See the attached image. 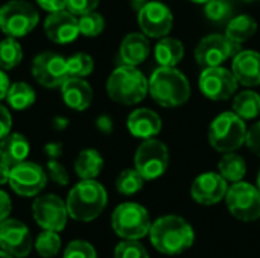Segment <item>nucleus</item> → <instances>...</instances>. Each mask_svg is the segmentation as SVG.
<instances>
[{
	"label": "nucleus",
	"instance_id": "1",
	"mask_svg": "<svg viewBox=\"0 0 260 258\" xmlns=\"http://www.w3.org/2000/svg\"><path fill=\"white\" fill-rule=\"evenodd\" d=\"M148 236L152 246L165 255H178L187 251L195 242L190 224L175 214L158 217L151 224Z\"/></svg>",
	"mask_w": 260,
	"mask_h": 258
},
{
	"label": "nucleus",
	"instance_id": "2",
	"mask_svg": "<svg viewBox=\"0 0 260 258\" xmlns=\"http://www.w3.org/2000/svg\"><path fill=\"white\" fill-rule=\"evenodd\" d=\"M149 94L163 108H177L190 99V84L177 67H158L149 79Z\"/></svg>",
	"mask_w": 260,
	"mask_h": 258
},
{
	"label": "nucleus",
	"instance_id": "3",
	"mask_svg": "<svg viewBox=\"0 0 260 258\" xmlns=\"http://www.w3.org/2000/svg\"><path fill=\"white\" fill-rule=\"evenodd\" d=\"M108 195L105 187L96 179H81L67 196L69 216L78 222L94 220L107 207Z\"/></svg>",
	"mask_w": 260,
	"mask_h": 258
},
{
	"label": "nucleus",
	"instance_id": "4",
	"mask_svg": "<svg viewBox=\"0 0 260 258\" xmlns=\"http://www.w3.org/2000/svg\"><path fill=\"white\" fill-rule=\"evenodd\" d=\"M110 99L120 105H136L149 93V79L134 65L120 64L107 79Z\"/></svg>",
	"mask_w": 260,
	"mask_h": 258
},
{
	"label": "nucleus",
	"instance_id": "5",
	"mask_svg": "<svg viewBox=\"0 0 260 258\" xmlns=\"http://www.w3.org/2000/svg\"><path fill=\"white\" fill-rule=\"evenodd\" d=\"M245 120L236 116L233 111H227L213 119L209 126V143L210 146L221 152H235L245 144L247 138Z\"/></svg>",
	"mask_w": 260,
	"mask_h": 258
},
{
	"label": "nucleus",
	"instance_id": "6",
	"mask_svg": "<svg viewBox=\"0 0 260 258\" xmlns=\"http://www.w3.org/2000/svg\"><path fill=\"white\" fill-rule=\"evenodd\" d=\"M40 21L37 8L27 0H9L0 6V30L6 36L23 38Z\"/></svg>",
	"mask_w": 260,
	"mask_h": 258
},
{
	"label": "nucleus",
	"instance_id": "7",
	"mask_svg": "<svg viewBox=\"0 0 260 258\" xmlns=\"http://www.w3.org/2000/svg\"><path fill=\"white\" fill-rule=\"evenodd\" d=\"M111 227L119 237L139 240L149 234L151 220L145 207L136 202H125L113 211Z\"/></svg>",
	"mask_w": 260,
	"mask_h": 258
},
{
	"label": "nucleus",
	"instance_id": "8",
	"mask_svg": "<svg viewBox=\"0 0 260 258\" xmlns=\"http://www.w3.org/2000/svg\"><path fill=\"white\" fill-rule=\"evenodd\" d=\"M169 167V149L157 140L148 138L137 148L134 154V169L145 178V181H154L165 175Z\"/></svg>",
	"mask_w": 260,
	"mask_h": 258
},
{
	"label": "nucleus",
	"instance_id": "9",
	"mask_svg": "<svg viewBox=\"0 0 260 258\" xmlns=\"http://www.w3.org/2000/svg\"><path fill=\"white\" fill-rule=\"evenodd\" d=\"M225 202L230 213L242 222H254L260 217V192L257 186L238 181L229 187Z\"/></svg>",
	"mask_w": 260,
	"mask_h": 258
},
{
	"label": "nucleus",
	"instance_id": "10",
	"mask_svg": "<svg viewBox=\"0 0 260 258\" xmlns=\"http://www.w3.org/2000/svg\"><path fill=\"white\" fill-rule=\"evenodd\" d=\"M242 44L232 41L227 35L212 33L204 36L195 47V61L200 67H218L242 50Z\"/></svg>",
	"mask_w": 260,
	"mask_h": 258
},
{
	"label": "nucleus",
	"instance_id": "11",
	"mask_svg": "<svg viewBox=\"0 0 260 258\" xmlns=\"http://www.w3.org/2000/svg\"><path fill=\"white\" fill-rule=\"evenodd\" d=\"M30 73L34 79L44 88H61L69 76L67 58L56 52H41L30 64Z\"/></svg>",
	"mask_w": 260,
	"mask_h": 258
},
{
	"label": "nucleus",
	"instance_id": "12",
	"mask_svg": "<svg viewBox=\"0 0 260 258\" xmlns=\"http://www.w3.org/2000/svg\"><path fill=\"white\" fill-rule=\"evenodd\" d=\"M200 90L201 93L215 102L229 100L236 94L238 90V79L235 78L233 71L218 65V67H207L200 75Z\"/></svg>",
	"mask_w": 260,
	"mask_h": 258
},
{
	"label": "nucleus",
	"instance_id": "13",
	"mask_svg": "<svg viewBox=\"0 0 260 258\" xmlns=\"http://www.w3.org/2000/svg\"><path fill=\"white\" fill-rule=\"evenodd\" d=\"M11 189L24 198L37 196L47 184V172L37 163L23 161L11 167L9 182Z\"/></svg>",
	"mask_w": 260,
	"mask_h": 258
},
{
	"label": "nucleus",
	"instance_id": "14",
	"mask_svg": "<svg viewBox=\"0 0 260 258\" xmlns=\"http://www.w3.org/2000/svg\"><path fill=\"white\" fill-rule=\"evenodd\" d=\"M32 216H34V220L43 230L59 233L64 230V227L67 224L69 211H67L66 202L59 196L43 195L34 201Z\"/></svg>",
	"mask_w": 260,
	"mask_h": 258
},
{
	"label": "nucleus",
	"instance_id": "15",
	"mask_svg": "<svg viewBox=\"0 0 260 258\" xmlns=\"http://www.w3.org/2000/svg\"><path fill=\"white\" fill-rule=\"evenodd\" d=\"M139 26L148 38H163L172 30L174 15L161 2H146L137 15Z\"/></svg>",
	"mask_w": 260,
	"mask_h": 258
},
{
	"label": "nucleus",
	"instance_id": "16",
	"mask_svg": "<svg viewBox=\"0 0 260 258\" xmlns=\"http://www.w3.org/2000/svg\"><path fill=\"white\" fill-rule=\"evenodd\" d=\"M0 248L11 257L23 258L32 249V236L24 224L6 219L0 224Z\"/></svg>",
	"mask_w": 260,
	"mask_h": 258
},
{
	"label": "nucleus",
	"instance_id": "17",
	"mask_svg": "<svg viewBox=\"0 0 260 258\" xmlns=\"http://www.w3.org/2000/svg\"><path fill=\"white\" fill-rule=\"evenodd\" d=\"M44 33L55 44L73 43L81 33L78 26V17L67 9L49 12L44 20Z\"/></svg>",
	"mask_w": 260,
	"mask_h": 258
},
{
	"label": "nucleus",
	"instance_id": "18",
	"mask_svg": "<svg viewBox=\"0 0 260 258\" xmlns=\"http://www.w3.org/2000/svg\"><path fill=\"white\" fill-rule=\"evenodd\" d=\"M227 190V181L219 172H206L195 178L190 187V195L193 201L201 205H215L225 198Z\"/></svg>",
	"mask_w": 260,
	"mask_h": 258
},
{
	"label": "nucleus",
	"instance_id": "19",
	"mask_svg": "<svg viewBox=\"0 0 260 258\" xmlns=\"http://www.w3.org/2000/svg\"><path fill=\"white\" fill-rule=\"evenodd\" d=\"M232 71L244 87L260 85V53L256 50H241L233 56Z\"/></svg>",
	"mask_w": 260,
	"mask_h": 258
},
{
	"label": "nucleus",
	"instance_id": "20",
	"mask_svg": "<svg viewBox=\"0 0 260 258\" xmlns=\"http://www.w3.org/2000/svg\"><path fill=\"white\" fill-rule=\"evenodd\" d=\"M161 119L160 116L149 108H137L126 119V128L129 134L136 138L148 140L154 138L161 131Z\"/></svg>",
	"mask_w": 260,
	"mask_h": 258
},
{
	"label": "nucleus",
	"instance_id": "21",
	"mask_svg": "<svg viewBox=\"0 0 260 258\" xmlns=\"http://www.w3.org/2000/svg\"><path fill=\"white\" fill-rule=\"evenodd\" d=\"M64 103L75 111H85L93 102V88L85 78H67L61 85Z\"/></svg>",
	"mask_w": 260,
	"mask_h": 258
},
{
	"label": "nucleus",
	"instance_id": "22",
	"mask_svg": "<svg viewBox=\"0 0 260 258\" xmlns=\"http://www.w3.org/2000/svg\"><path fill=\"white\" fill-rule=\"evenodd\" d=\"M151 53V44L148 36L142 32L128 33L119 47V59L125 65H140L143 64Z\"/></svg>",
	"mask_w": 260,
	"mask_h": 258
},
{
	"label": "nucleus",
	"instance_id": "23",
	"mask_svg": "<svg viewBox=\"0 0 260 258\" xmlns=\"http://www.w3.org/2000/svg\"><path fill=\"white\" fill-rule=\"evenodd\" d=\"M30 144L27 138L20 132H9L0 140V160L9 167H14L29 157Z\"/></svg>",
	"mask_w": 260,
	"mask_h": 258
},
{
	"label": "nucleus",
	"instance_id": "24",
	"mask_svg": "<svg viewBox=\"0 0 260 258\" xmlns=\"http://www.w3.org/2000/svg\"><path fill=\"white\" fill-rule=\"evenodd\" d=\"M154 55L160 67H177L184 56V46L177 38L163 36L155 44Z\"/></svg>",
	"mask_w": 260,
	"mask_h": 258
},
{
	"label": "nucleus",
	"instance_id": "25",
	"mask_svg": "<svg viewBox=\"0 0 260 258\" xmlns=\"http://www.w3.org/2000/svg\"><path fill=\"white\" fill-rule=\"evenodd\" d=\"M104 169V158L96 149H84L75 160V172L81 179H94Z\"/></svg>",
	"mask_w": 260,
	"mask_h": 258
},
{
	"label": "nucleus",
	"instance_id": "26",
	"mask_svg": "<svg viewBox=\"0 0 260 258\" xmlns=\"http://www.w3.org/2000/svg\"><path fill=\"white\" fill-rule=\"evenodd\" d=\"M5 100L12 109L24 111L35 103L37 94H35V90L27 82L17 81V82H12L9 85Z\"/></svg>",
	"mask_w": 260,
	"mask_h": 258
},
{
	"label": "nucleus",
	"instance_id": "27",
	"mask_svg": "<svg viewBox=\"0 0 260 258\" xmlns=\"http://www.w3.org/2000/svg\"><path fill=\"white\" fill-rule=\"evenodd\" d=\"M232 111L244 120H253L260 114V94L253 90H244L233 97Z\"/></svg>",
	"mask_w": 260,
	"mask_h": 258
},
{
	"label": "nucleus",
	"instance_id": "28",
	"mask_svg": "<svg viewBox=\"0 0 260 258\" xmlns=\"http://www.w3.org/2000/svg\"><path fill=\"white\" fill-rule=\"evenodd\" d=\"M257 30V23L251 15L242 14V15H236L233 17L225 29V35L235 41V43H245L248 41Z\"/></svg>",
	"mask_w": 260,
	"mask_h": 258
},
{
	"label": "nucleus",
	"instance_id": "29",
	"mask_svg": "<svg viewBox=\"0 0 260 258\" xmlns=\"http://www.w3.org/2000/svg\"><path fill=\"white\" fill-rule=\"evenodd\" d=\"M218 170L227 182H238L242 181L247 173V163L241 155L235 152H227L219 160Z\"/></svg>",
	"mask_w": 260,
	"mask_h": 258
},
{
	"label": "nucleus",
	"instance_id": "30",
	"mask_svg": "<svg viewBox=\"0 0 260 258\" xmlns=\"http://www.w3.org/2000/svg\"><path fill=\"white\" fill-rule=\"evenodd\" d=\"M23 59V49L17 38L6 36L0 41V68L12 70Z\"/></svg>",
	"mask_w": 260,
	"mask_h": 258
},
{
	"label": "nucleus",
	"instance_id": "31",
	"mask_svg": "<svg viewBox=\"0 0 260 258\" xmlns=\"http://www.w3.org/2000/svg\"><path fill=\"white\" fill-rule=\"evenodd\" d=\"M145 178L136 169H125L116 179V189L120 195L131 196L143 189Z\"/></svg>",
	"mask_w": 260,
	"mask_h": 258
},
{
	"label": "nucleus",
	"instance_id": "32",
	"mask_svg": "<svg viewBox=\"0 0 260 258\" xmlns=\"http://www.w3.org/2000/svg\"><path fill=\"white\" fill-rule=\"evenodd\" d=\"M67 70H69V76L87 78L94 70V61L88 53L79 52L67 58Z\"/></svg>",
	"mask_w": 260,
	"mask_h": 258
},
{
	"label": "nucleus",
	"instance_id": "33",
	"mask_svg": "<svg viewBox=\"0 0 260 258\" xmlns=\"http://www.w3.org/2000/svg\"><path fill=\"white\" fill-rule=\"evenodd\" d=\"M35 249L43 258L55 257L61 249V239L58 233L44 230L35 240Z\"/></svg>",
	"mask_w": 260,
	"mask_h": 258
},
{
	"label": "nucleus",
	"instance_id": "34",
	"mask_svg": "<svg viewBox=\"0 0 260 258\" xmlns=\"http://www.w3.org/2000/svg\"><path fill=\"white\" fill-rule=\"evenodd\" d=\"M78 26H79L81 35L88 36V38H94V36L102 33V30L105 27V20L99 12L91 11L88 14L78 17Z\"/></svg>",
	"mask_w": 260,
	"mask_h": 258
},
{
	"label": "nucleus",
	"instance_id": "35",
	"mask_svg": "<svg viewBox=\"0 0 260 258\" xmlns=\"http://www.w3.org/2000/svg\"><path fill=\"white\" fill-rule=\"evenodd\" d=\"M204 12L210 21L221 23L232 15V6L227 0H209L204 3Z\"/></svg>",
	"mask_w": 260,
	"mask_h": 258
},
{
	"label": "nucleus",
	"instance_id": "36",
	"mask_svg": "<svg viewBox=\"0 0 260 258\" xmlns=\"http://www.w3.org/2000/svg\"><path fill=\"white\" fill-rule=\"evenodd\" d=\"M114 258H149L145 246L137 240H123L114 249Z\"/></svg>",
	"mask_w": 260,
	"mask_h": 258
},
{
	"label": "nucleus",
	"instance_id": "37",
	"mask_svg": "<svg viewBox=\"0 0 260 258\" xmlns=\"http://www.w3.org/2000/svg\"><path fill=\"white\" fill-rule=\"evenodd\" d=\"M64 258H98L94 248L84 240H75L67 245Z\"/></svg>",
	"mask_w": 260,
	"mask_h": 258
},
{
	"label": "nucleus",
	"instance_id": "38",
	"mask_svg": "<svg viewBox=\"0 0 260 258\" xmlns=\"http://www.w3.org/2000/svg\"><path fill=\"white\" fill-rule=\"evenodd\" d=\"M46 170H47L49 178H50L55 184L62 186V187L69 184V181H70L69 173H67L66 167H64L58 160H49V161H47Z\"/></svg>",
	"mask_w": 260,
	"mask_h": 258
},
{
	"label": "nucleus",
	"instance_id": "39",
	"mask_svg": "<svg viewBox=\"0 0 260 258\" xmlns=\"http://www.w3.org/2000/svg\"><path fill=\"white\" fill-rule=\"evenodd\" d=\"M101 0H67L66 9L72 12L76 17H81L84 14H88L91 11H96Z\"/></svg>",
	"mask_w": 260,
	"mask_h": 258
},
{
	"label": "nucleus",
	"instance_id": "40",
	"mask_svg": "<svg viewBox=\"0 0 260 258\" xmlns=\"http://www.w3.org/2000/svg\"><path fill=\"white\" fill-rule=\"evenodd\" d=\"M245 144L247 148L260 157V122L253 123L248 131H247V138H245Z\"/></svg>",
	"mask_w": 260,
	"mask_h": 258
},
{
	"label": "nucleus",
	"instance_id": "41",
	"mask_svg": "<svg viewBox=\"0 0 260 258\" xmlns=\"http://www.w3.org/2000/svg\"><path fill=\"white\" fill-rule=\"evenodd\" d=\"M12 129V116L11 111L0 103V140L5 138Z\"/></svg>",
	"mask_w": 260,
	"mask_h": 258
},
{
	"label": "nucleus",
	"instance_id": "42",
	"mask_svg": "<svg viewBox=\"0 0 260 258\" xmlns=\"http://www.w3.org/2000/svg\"><path fill=\"white\" fill-rule=\"evenodd\" d=\"M11 210H12V202H11L9 195L6 192L0 190V224L9 217Z\"/></svg>",
	"mask_w": 260,
	"mask_h": 258
},
{
	"label": "nucleus",
	"instance_id": "43",
	"mask_svg": "<svg viewBox=\"0 0 260 258\" xmlns=\"http://www.w3.org/2000/svg\"><path fill=\"white\" fill-rule=\"evenodd\" d=\"M35 2L41 9H44L47 12L66 9V5H67V0H35Z\"/></svg>",
	"mask_w": 260,
	"mask_h": 258
},
{
	"label": "nucleus",
	"instance_id": "44",
	"mask_svg": "<svg viewBox=\"0 0 260 258\" xmlns=\"http://www.w3.org/2000/svg\"><path fill=\"white\" fill-rule=\"evenodd\" d=\"M44 154L50 160H58L62 155V143L59 141H50L44 146Z\"/></svg>",
	"mask_w": 260,
	"mask_h": 258
},
{
	"label": "nucleus",
	"instance_id": "45",
	"mask_svg": "<svg viewBox=\"0 0 260 258\" xmlns=\"http://www.w3.org/2000/svg\"><path fill=\"white\" fill-rule=\"evenodd\" d=\"M94 123H96V128H98L102 134L110 135V134L113 132V120H111V117L102 114V116H99V117L96 119Z\"/></svg>",
	"mask_w": 260,
	"mask_h": 258
},
{
	"label": "nucleus",
	"instance_id": "46",
	"mask_svg": "<svg viewBox=\"0 0 260 258\" xmlns=\"http://www.w3.org/2000/svg\"><path fill=\"white\" fill-rule=\"evenodd\" d=\"M9 85H11V82H9L8 75L5 73V70L0 68V100H3L6 97V93H8Z\"/></svg>",
	"mask_w": 260,
	"mask_h": 258
},
{
	"label": "nucleus",
	"instance_id": "47",
	"mask_svg": "<svg viewBox=\"0 0 260 258\" xmlns=\"http://www.w3.org/2000/svg\"><path fill=\"white\" fill-rule=\"evenodd\" d=\"M9 175H11V167L0 160V186L9 182Z\"/></svg>",
	"mask_w": 260,
	"mask_h": 258
},
{
	"label": "nucleus",
	"instance_id": "48",
	"mask_svg": "<svg viewBox=\"0 0 260 258\" xmlns=\"http://www.w3.org/2000/svg\"><path fill=\"white\" fill-rule=\"evenodd\" d=\"M52 126L55 131H62L69 126V119L62 117V116H56L52 119Z\"/></svg>",
	"mask_w": 260,
	"mask_h": 258
},
{
	"label": "nucleus",
	"instance_id": "49",
	"mask_svg": "<svg viewBox=\"0 0 260 258\" xmlns=\"http://www.w3.org/2000/svg\"><path fill=\"white\" fill-rule=\"evenodd\" d=\"M0 258H14V257H11L9 254H6L5 251H0Z\"/></svg>",
	"mask_w": 260,
	"mask_h": 258
},
{
	"label": "nucleus",
	"instance_id": "50",
	"mask_svg": "<svg viewBox=\"0 0 260 258\" xmlns=\"http://www.w3.org/2000/svg\"><path fill=\"white\" fill-rule=\"evenodd\" d=\"M190 2H193V3H198V5H204V3H207L209 0H190Z\"/></svg>",
	"mask_w": 260,
	"mask_h": 258
},
{
	"label": "nucleus",
	"instance_id": "51",
	"mask_svg": "<svg viewBox=\"0 0 260 258\" xmlns=\"http://www.w3.org/2000/svg\"><path fill=\"white\" fill-rule=\"evenodd\" d=\"M256 186H257V189H259V192H260V170H259V175H257V182H256Z\"/></svg>",
	"mask_w": 260,
	"mask_h": 258
},
{
	"label": "nucleus",
	"instance_id": "52",
	"mask_svg": "<svg viewBox=\"0 0 260 258\" xmlns=\"http://www.w3.org/2000/svg\"><path fill=\"white\" fill-rule=\"evenodd\" d=\"M241 2H247V3H253V2H257V0H241Z\"/></svg>",
	"mask_w": 260,
	"mask_h": 258
},
{
	"label": "nucleus",
	"instance_id": "53",
	"mask_svg": "<svg viewBox=\"0 0 260 258\" xmlns=\"http://www.w3.org/2000/svg\"><path fill=\"white\" fill-rule=\"evenodd\" d=\"M133 2H139V3H143V2H146V0H133Z\"/></svg>",
	"mask_w": 260,
	"mask_h": 258
}]
</instances>
